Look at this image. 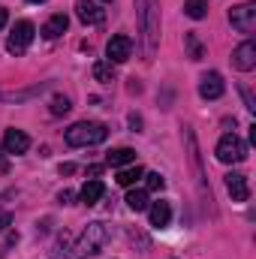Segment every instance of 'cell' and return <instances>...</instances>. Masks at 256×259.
<instances>
[{"label":"cell","instance_id":"22","mask_svg":"<svg viewBox=\"0 0 256 259\" xmlns=\"http://www.w3.org/2000/svg\"><path fill=\"white\" fill-rule=\"evenodd\" d=\"M184 42H187V49H190V58H193V61H202L205 49H202V42L196 39V33H187V36H184Z\"/></svg>","mask_w":256,"mask_h":259},{"label":"cell","instance_id":"29","mask_svg":"<svg viewBox=\"0 0 256 259\" xmlns=\"http://www.w3.org/2000/svg\"><path fill=\"white\" fill-rule=\"evenodd\" d=\"M30 3H46V0H30Z\"/></svg>","mask_w":256,"mask_h":259},{"label":"cell","instance_id":"27","mask_svg":"<svg viewBox=\"0 0 256 259\" xmlns=\"http://www.w3.org/2000/svg\"><path fill=\"white\" fill-rule=\"evenodd\" d=\"M6 18H9V15H6V9H3V6H0V27H3V24H6Z\"/></svg>","mask_w":256,"mask_h":259},{"label":"cell","instance_id":"11","mask_svg":"<svg viewBox=\"0 0 256 259\" xmlns=\"http://www.w3.org/2000/svg\"><path fill=\"white\" fill-rule=\"evenodd\" d=\"M30 148V139H27V133H21V130H6V136H3V154H24Z\"/></svg>","mask_w":256,"mask_h":259},{"label":"cell","instance_id":"8","mask_svg":"<svg viewBox=\"0 0 256 259\" xmlns=\"http://www.w3.org/2000/svg\"><path fill=\"white\" fill-rule=\"evenodd\" d=\"M232 66H235V69H241V72H250V69L256 66V42H253V39L241 42V46L232 52Z\"/></svg>","mask_w":256,"mask_h":259},{"label":"cell","instance_id":"18","mask_svg":"<svg viewBox=\"0 0 256 259\" xmlns=\"http://www.w3.org/2000/svg\"><path fill=\"white\" fill-rule=\"evenodd\" d=\"M184 12H187L190 18L199 21V18H205V15H208V3H205V0H184Z\"/></svg>","mask_w":256,"mask_h":259},{"label":"cell","instance_id":"24","mask_svg":"<svg viewBox=\"0 0 256 259\" xmlns=\"http://www.w3.org/2000/svg\"><path fill=\"white\" fill-rule=\"evenodd\" d=\"M9 223H12V214H9V211H0V232H3Z\"/></svg>","mask_w":256,"mask_h":259},{"label":"cell","instance_id":"9","mask_svg":"<svg viewBox=\"0 0 256 259\" xmlns=\"http://www.w3.org/2000/svg\"><path fill=\"white\" fill-rule=\"evenodd\" d=\"M226 190H229V196H232V202H247V199H250L247 175H241V172H229V175H226Z\"/></svg>","mask_w":256,"mask_h":259},{"label":"cell","instance_id":"7","mask_svg":"<svg viewBox=\"0 0 256 259\" xmlns=\"http://www.w3.org/2000/svg\"><path fill=\"white\" fill-rule=\"evenodd\" d=\"M106 55H109V64H124V61H130V55H133V39H130L127 33L112 36L109 46H106Z\"/></svg>","mask_w":256,"mask_h":259},{"label":"cell","instance_id":"4","mask_svg":"<svg viewBox=\"0 0 256 259\" xmlns=\"http://www.w3.org/2000/svg\"><path fill=\"white\" fill-rule=\"evenodd\" d=\"M217 160L220 163H241V160H247V145L235 136V133H226L220 142H217Z\"/></svg>","mask_w":256,"mask_h":259},{"label":"cell","instance_id":"16","mask_svg":"<svg viewBox=\"0 0 256 259\" xmlns=\"http://www.w3.org/2000/svg\"><path fill=\"white\" fill-rule=\"evenodd\" d=\"M133 160H136V151H133V148H115V151H109V154H106V163H109V166H115V169L127 166V163H133Z\"/></svg>","mask_w":256,"mask_h":259},{"label":"cell","instance_id":"19","mask_svg":"<svg viewBox=\"0 0 256 259\" xmlns=\"http://www.w3.org/2000/svg\"><path fill=\"white\" fill-rule=\"evenodd\" d=\"M127 205L133 208V211H145V208H148V193H145V190H130Z\"/></svg>","mask_w":256,"mask_h":259},{"label":"cell","instance_id":"23","mask_svg":"<svg viewBox=\"0 0 256 259\" xmlns=\"http://www.w3.org/2000/svg\"><path fill=\"white\" fill-rule=\"evenodd\" d=\"M69 109H72V106H69V100H66V97H61V94H58V97H52V115H55V118L66 115Z\"/></svg>","mask_w":256,"mask_h":259},{"label":"cell","instance_id":"12","mask_svg":"<svg viewBox=\"0 0 256 259\" xmlns=\"http://www.w3.org/2000/svg\"><path fill=\"white\" fill-rule=\"evenodd\" d=\"M223 78H220V72H205L202 75V81H199V94L205 97V100H217V97H223Z\"/></svg>","mask_w":256,"mask_h":259},{"label":"cell","instance_id":"2","mask_svg":"<svg viewBox=\"0 0 256 259\" xmlns=\"http://www.w3.org/2000/svg\"><path fill=\"white\" fill-rule=\"evenodd\" d=\"M106 136H109V130L103 127V124H97V121H78V124H72V127L66 130V145L88 148V145L106 142Z\"/></svg>","mask_w":256,"mask_h":259},{"label":"cell","instance_id":"20","mask_svg":"<svg viewBox=\"0 0 256 259\" xmlns=\"http://www.w3.org/2000/svg\"><path fill=\"white\" fill-rule=\"evenodd\" d=\"M112 75H115V72H112V64H109V61H97V64H94V78H97V81H112Z\"/></svg>","mask_w":256,"mask_h":259},{"label":"cell","instance_id":"10","mask_svg":"<svg viewBox=\"0 0 256 259\" xmlns=\"http://www.w3.org/2000/svg\"><path fill=\"white\" fill-rule=\"evenodd\" d=\"M75 15L84 24H103V18H106V12L100 9L97 0H75Z\"/></svg>","mask_w":256,"mask_h":259},{"label":"cell","instance_id":"21","mask_svg":"<svg viewBox=\"0 0 256 259\" xmlns=\"http://www.w3.org/2000/svg\"><path fill=\"white\" fill-rule=\"evenodd\" d=\"M145 178V187L151 190V193H157V190H163L166 187V181H163V175L160 172H148V175H142Z\"/></svg>","mask_w":256,"mask_h":259},{"label":"cell","instance_id":"26","mask_svg":"<svg viewBox=\"0 0 256 259\" xmlns=\"http://www.w3.org/2000/svg\"><path fill=\"white\" fill-rule=\"evenodd\" d=\"M100 172H103V166H91V169H88V175H91V178H97Z\"/></svg>","mask_w":256,"mask_h":259},{"label":"cell","instance_id":"25","mask_svg":"<svg viewBox=\"0 0 256 259\" xmlns=\"http://www.w3.org/2000/svg\"><path fill=\"white\" fill-rule=\"evenodd\" d=\"M72 172H75V166H72V163H64V166H61V175H72Z\"/></svg>","mask_w":256,"mask_h":259},{"label":"cell","instance_id":"1","mask_svg":"<svg viewBox=\"0 0 256 259\" xmlns=\"http://www.w3.org/2000/svg\"><path fill=\"white\" fill-rule=\"evenodd\" d=\"M136 18L142 30L145 58H154L160 46V0H136Z\"/></svg>","mask_w":256,"mask_h":259},{"label":"cell","instance_id":"15","mask_svg":"<svg viewBox=\"0 0 256 259\" xmlns=\"http://www.w3.org/2000/svg\"><path fill=\"white\" fill-rule=\"evenodd\" d=\"M103 193H106L103 181H100V178H91V181L81 187V193H78V196H81V202H84V205H97V202L103 199Z\"/></svg>","mask_w":256,"mask_h":259},{"label":"cell","instance_id":"14","mask_svg":"<svg viewBox=\"0 0 256 259\" xmlns=\"http://www.w3.org/2000/svg\"><path fill=\"white\" fill-rule=\"evenodd\" d=\"M66 27H69V18H66L64 12H58V15H52V18L42 24V36H46V39H58Z\"/></svg>","mask_w":256,"mask_h":259},{"label":"cell","instance_id":"6","mask_svg":"<svg viewBox=\"0 0 256 259\" xmlns=\"http://www.w3.org/2000/svg\"><path fill=\"white\" fill-rule=\"evenodd\" d=\"M229 24L238 33H253L256 30V3H241L235 9H229Z\"/></svg>","mask_w":256,"mask_h":259},{"label":"cell","instance_id":"3","mask_svg":"<svg viewBox=\"0 0 256 259\" xmlns=\"http://www.w3.org/2000/svg\"><path fill=\"white\" fill-rule=\"evenodd\" d=\"M106 241H109V229H106L103 223H88L84 232H81L78 241H75V256L78 259L97 256V253L106 247Z\"/></svg>","mask_w":256,"mask_h":259},{"label":"cell","instance_id":"5","mask_svg":"<svg viewBox=\"0 0 256 259\" xmlns=\"http://www.w3.org/2000/svg\"><path fill=\"white\" fill-rule=\"evenodd\" d=\"M33 33H36V27H33L30 21H18V24L12 27V33H9V39H6V52H9V55L27 52V46L33 42Z\"/></svg>","mask_w":256,"mask_h":259},{"label":"cell","instance_id":"17","mask_svg":"<svg viewBox=\"0 0 256 259\" xmlns=\"http://www.w3.org/2000/svg\"><path fill=\"white\" fill-rule=\"evenodd\" d=\"M142 175H145V172H142V166H130V169H121V172H118V184H121V187H133V184H136Z\"/></svg>","mask_w":256,"mask_h":259},{"label":"cell","instance_id":"28","mask_svg":"<svg viewBox=\"0 0 256 259\" xmlns=\"http://www.w3.org/2000/svg\"><path fill=\"white\" fill-rule=\"evenodd\" d=\"M0 172H6V163H3V160H0Z\"/></svg>","mask_w":256,"mask_h":259},{"label":"cell","instance_id":"30","mask_svg":"<svg viewBox=\"0 0 256 259\" xmlns=\"http://www.w3.org/2000/svg\"><path fill=\"white\" fill-rule=\"evenodd\" d=\"M103 3H112V0H103Z\"/></svg>","mask_w":256,"mask_h":259},{"label":"cell","instance_id":"13","mask_svg":"<svg viewBox=\"0 0 256 259\" xmlns=\"http://www.w3.org/2000/svg\"><path fill=\"white\" fill-rule=\"evenodd\" d=\"M148 217H151V226L154 229H166L169 220H172V205L169 202H154L148 208Z\"/></svg>","mask_w":256,"mask_h":259}]
</instances>
